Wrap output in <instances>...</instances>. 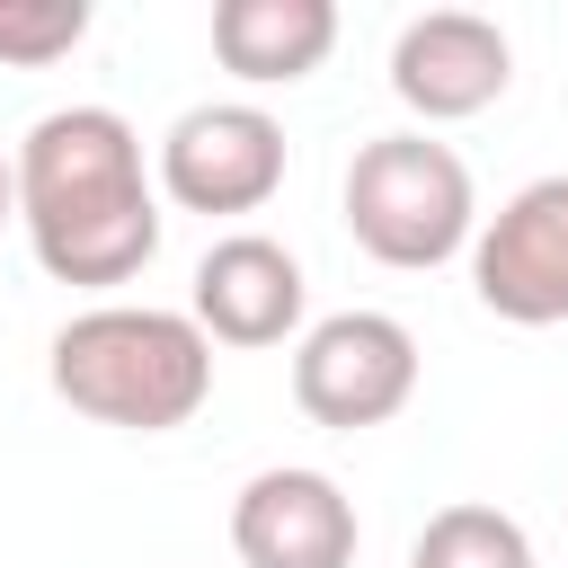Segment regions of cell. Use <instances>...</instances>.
I'll use <instances>...</instances> for the list:
<instances>
[{"mask_svg": "<svg viewBox=\"0 0 568 568\" xmlns=\"http://www.w3.org/2000/svg\"><path fill=\"white\" fill-rule=\"evenodd\" d=\"M284 186V124L248 98H204L160 133V195L178 213H257Z\"/></svg>", "mask_w": 568, "mask_h": 568, "instance_id": "5b68a950", "label": "cell"}, {"mask_svg": "<svg viewBox=\"0 0 568 568\" xmlns=\"http://www.w3.org/2000/svg\"><path fill=\"white\" fill-rule=\"evenodd\" d=\"M44 382L62 408L124 426V435H169L213 399V337L186 311H151V302H98L80 320L53 328Z\"/></svg>", "mask_w": 568, "mask_h": 568, "instance_id": "7a4b0ae2", "label": "cell"}, {"mask_svg": "<svg viewBox=\"0 0 568 568\" xmlns=\"http://www.w3.org/2000/svg\"><path fill=\"white\" fill-rule=\"evenodd\" d=\"M89 36V0H0V62L9 71H44L62 53H80Z\"/></svg>", "mask_w": 568, "mask_h": 568, "instance_id": "7c38bea8", "label": "cell"}, {"mask_svg": "<svg viewBox=\"0 0 568 568\" xmlns=\"http://www.w3.org/2000/svg\"><path fill=\"white\" fill-rule=\"evenodd\" d=\"M355 497L328 479V470H257L240 497H231V550L248 568H355Z\"/></svg>", "mask_w": 568, "mask_h": 568, "instance_id": "ba28073f", "label": "cell"}, {"mask_svg": "<svg viewBox=\"0 0 568 568\" xmlns=\"http://www.w3.org/2000/svg\"><path fill=\"white\" fill-rule=\"evenodd\" d=\"M506 80H515V44L479 9H426L390 44V98L426 124H462V115L497 106Z\"/></svg>", "mask_w": 568, "mask_h": 568, "instance_id": "52a82bcc", "label": "cell"}, {"mask_svg": "<svg viewBox=\"0 0 568 568\" xmlns=\"http://www.w3.org/2000/svg\"><path fill=\"white\" fill-rule=\"evenodd\" d=\"M18 222L53 284H133L160 257V186L142 169V133L115 106H53L27 124Z\"/></svg>", "mask_w": 568, "mask_h": 568, "instance_id": "6da1fadb", "label": "cell"}, {"mask_svg": "<svg viewBox=\"0 0 568 568\" xmlns=\"http://www.w3.org/2000/svg\"><path fill=\"white\" fill-rule=\"evenodd\" d=\"M417 399V337L390 311H328L293 346V408L328 435L390 426Z\"/></svg>", "mask_w": 568, "mask_h": 568, "instance_id": "277c9868", "label": "cell"}, {"mask_svg": "<svg viewBox=\"0 0 568 568\" xmlns=\"http://www.w3.org/2000/svg\"><path fill=\"white\" fill-rule=\"evenodd\" d=\"M408 568H541V559H532V532L515 515H497V506H444V515H426Z\"/></svg>", "mask_w": 568, "mask_h": 568, "instance_id": "8fae6325", "label": "cell"}, {"mask_svg": "<svg viewBox=\"0 0 568 568\" xmlns=\"http://www.w3.org/2000/svg\"><path fill=\"white\" fill-rule=\"evenodd\" d=\"M337 44V0H213V62L248 89L311 80Z\"/></svg>", "mask_w": 568, "mask_h": 568, "instance_id": "30bf717a", "label": "cell"}, {"mask_svg": "<svg viewBox=\"0 0 568 568\" xmlns=\"http://www.w3.org/2000/svg\"><path fill=\"white\" fill-rule=\"evenodd\" d=\"M302 257L266 231H222L204 257H195V293H186V320L213 337V346H284L302 328Z\"/></svg>", "mask_w": 568, "mask_h": 568, "instance_id": "9c48e42d", "label": "cell"}, {"mask_svg": "<svg viewBox=\"0 0 568 568\" xmlns=\"http://www.w3.org/2000/svg\"><path fill=\"white\" fill-rule=\"evenodd\" d=\"M470 293H479V311H497L515 328L568 320V169L515 186L470 231Z\"/></svg>", "mask_w": 568, "mask_h": 568, "instance_id": "8992f818", "label": "cell"}, {"mask_svg": "<svg viewBox=\"0 0 568 568\" xmlns=\"http://www.w3.org/2000/svg\"><path fill=\"white\" fill-rule=\"evenodd\" d=\"M346 231H355L364 257L408 266V275L462 257L470 231H479L470 160L435 133H373L346 160Z\"/></svg>", "mask_w": 568, "mask_h": 568, "instance_id": "3957f363", "label": "cell"}, {"mask_svg": "<svg viewBox=\"0 0 568 568\" xmlns=\"http://www.w3.org/2000/svg\"><path fill=\"white\" fill-rule=\"evenodd\" d=\"M18 222V178H9V151H0V231Z\"/></svg>", "mask_w": 568, "mask_h": 568, "instance_id": "4fadbf2b", "label": "cell"}]
</instances>
